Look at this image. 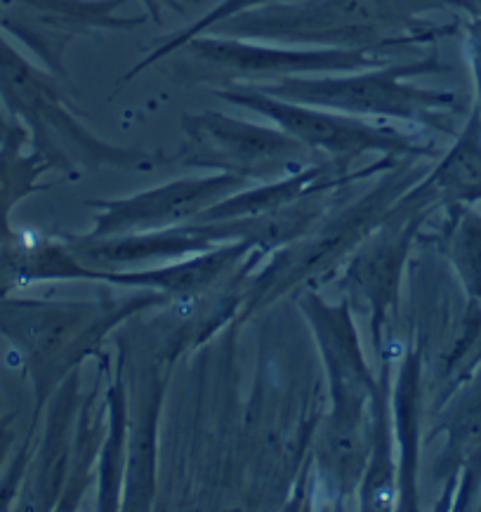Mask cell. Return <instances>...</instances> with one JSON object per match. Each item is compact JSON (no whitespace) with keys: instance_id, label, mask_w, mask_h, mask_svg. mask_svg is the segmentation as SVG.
<instances>
[{"instance_id":"cell-1","label":"cell","mask_w":481,"mask_h":512,"mask_svg":"<svg viewBox=\"0 0 481 512\" xmlns=\"http://www.w3.org/2000/svg\"><path fill=\"white\" fill-rule=\"evenodd\" d=\"M434 10H456L470 17L477 0H281L224 19L203 36L291 48L394 52L434 45L456 34V22H425L423 15Z\"/></svg>"},{"instance_id":"cell-2","label":"cell","mask_w":481,"mask_h":512,"mask_svg":"<svg viewBox=\"0 0 481 512\" xmlns=\"http://www.w3.org/2000/svg\"><path fill=\"white\" fill-rule=\"evenodd\" d=\"M158 305H168V298L156 291H137L123 300L100 295L97 300L64 303L17 295L0 298V336L15 350L34 387L36 406L29 430L36 432L43 409L57 387L100 350L116 326Z\"/></svg>"},{"instance_id":"cell-3","label":"cell","mask_w":481,"mask_h":512,"mask_svg":"<svg viewBox=\"0 0 481 512\" xmlns=\"http://www.w3.org/2000/svg\"><path fill=\"white\" fill-rule=\"evenodd\" d=\"M0 104L10 121L26 128L31 149L62 175H78L81 170L97 168L149 173L166 161L156 152L118 147L100 140L69 107L59 78L24 57L3 31H0Z\"/></svg>"},{"instance_id":"cell-4","label":"cell","mask_w":481,"mask_h":512,"mask_svg":"<svg viewBox=\"0 0 481 512\" xmlns=\"http://www.w3.org/2000/svg\"><path fill=\"white\" fill-rule=\"evenodd\" d=\"M448 71L437 52L413 62L380 64V67L349 71V74L295 76L265 85H243L262 95L309 107L333 109L342 114L371 118V121H399L430 133L456 135V118L463 102L451 90L423 88L413 81ZM241 88V85H239Z\"/></svg>"},{"instance_id":"cell-5","label":"cell","mask_w":481,"mask_h":512,"mask_svg":"<svg viewBox=\"0 0 481 512\" xmlns=\"http://www.w3.org/2000/svg\"><path fill=\"white\" fill-rule=\"evenodd\" d=\"M302 310L319 340L331 380L333 418L324 437V465L335 487L349 491L364 479L368 468L373 428L366 413L380 387L361 352L347 305H328L319 295L305 293Z\"/></svg>"},{"instance_id":"cell-6","label":"cell","mask_w":481,"mask_h":512,"mask_svg":"<svg viewBox=\"0 0 481 512\" xmlns=\"http://www.w3.org/2000/svg\"><path fill=\"white\" fill-rule=\"evenodd\" d=\"M418 163L420 161H401L397 168L387 170L378 187L354 203L352 208L331 215V220L321 222L305 239L276 251L269 265L262 269V274L243 288L246 293H241V319H248L250 314L281 298L283 293L293 291L295 286L314 284V281L331 274L333 269H338L340 260L364 244L366 236L385 220L394 203L415 182L423 180L427 170L415 168Z\"/></svg>"},{"instance_id":"cell-7","label":"cell","mask_w":481,"mask_h":512,"mask_svg":"<svg viewBox=\"0 0 481 512\" xmlns=\"http://www.w3.org/2000/svg\"><path fill=\"white\" fill-rule=\"evenodd\" d=\"M387 50L291 48V45L243 41V38L196 36L175 50V71L184 81L215 88L265 85L295 76L349 74L392 62Z\"/></svg>"},{"instance_id":"cell-8","label":"cell","mask_w":481,"mask_h":512,"mask_svg":"<svg viewBox=\"0 0 481 512\" xmlns=\"http://www.w3.org/2000/svg\"><path fill=\"white\" fill-rule=\"evenodd\" d=\"M213 95L232 107L267 118L269 123L286 130L288 135H293L324 159L357 163L366 154L413 161H430L441 156L434 142L404 133L387 121H371V118L342 114V111L286 102L279 97L262 95L253 88H243V85L241 88H215Z\"/></svg>"},{"instance_id":"cell-9","label":"cell","mask_w":481,"mask_h":512,"mask_svg":"<svg viewBox=\"0 0 481 512\" xmlns=\"http://www.w3.org/2000/svg\"><path fill=\"white\" fill-rule=\"evenodd\" d=\"M182 133L184 144L177 154L182 166L236 175L250 185L281 180L326 161L274 123L262 126L222 111L184 116Z\"/></svg>"},{"instance_id":"cell-10","label":"cell","mask_w":481,"mask_h":512,"mask_svg":"<svg viewBox=\"0 0 481 512\" xmlns=\"http://www.w3.org/2000/svg\"><path fill=\"white\" fill-rule=\"evenodd\" d=\"M123 0H0V31L15 38L38 64L67 81V50L100 31H130L147 24V12L118 15Z\"/></svg>"},{"instance_id":"cell-11","label":"cell","mask_w":481,"mask_h":512,"mask_svg":"<svg viewBox=\"0 0 481 512\" xmlns=\"http://www.w3.org/2000/svg\"><path fill=\"white\" fill-rule=\"evenodd\" d=\"M250 187L248 180L227 173L201 177H182L166 185L147 189L128 199L90 201L88 208L97 210L95 225L85 232L90 239L116 234H140L173 229L196 222L201 213L213 208L227 196Z\"/></svg>"},{"instance_id":"cell-12","label":"cell","mask_w":481,"mask_h":512,"mask_svg":"<svg viewBox=\"0 0 481 512\" xmlns=\"http://www.w3.org/2000/svg\"><path fill=\"white\" fill-rule=\"evenodd\" d=\"M64 239L69 241L76 258L97 272L140 269L142 265H154V262L166 265V262L184 260L189 255L206 253L217 246L199 222L158 229V232L102 236V239H90L85 234H64Z\"/></svg>"},{"instance_id":"cell-13","label":"cell","mask_w":481,"mask_h":512,"mask_svg":"<svg viewBox=\"0 0 481 512\" xmlns=\"http://www.w3.org/2000/svg\"><path fill=\"white\" fill-rule=\"evenodd\" d=\"M76 395H78V371L57 387L50 397V411L41 444L31 451L29 468H26L22 491L24 510H52L62 498L67 484L71 446H74L76 428Z\"/></svg>"},{"instance_id":"cell-14","label":"cell","mask_w":481,"mask_h":512,"mask_svg":"<svg viewBox=\"0 0 481 512\" xmlns=\"http://www.w3.org/2000/svg\"><path fill=\"white\" fill-rule=\"evenodd\" d=\"M48 281L92 284V269L76 258L64 234L17 232L0 246V298Z\"/></svg>"},{"instance_id":"cell-15","label":"cell","mask_w":481,"mask_h":512,"mask_svg":"<svg viewBox=\"0 0 481 512\" xmlns=\"http://www.w3.org/2000/svg\"><path fill=\"white\" fill-rule=\"evenodd\" d=\"M166 383L158 378L156 366L135 383L133 416H130L128 463L123 477V508L144 510L151 505L156 484V423ZM130 413V411H128Z\"/></svg>"},{"instance_id":"cell-16","label":"cell","mask_w":481,"mask_h":512,"mask_svg":"<svg viewBox=\"0 0 481 512\" xmlns=\"http://www.w3.org/2000/svg\"><path fill=\"white\" fill-rule=\"evenodd\" d=\"M423 182L437 203L470 206L481 201V114L474 107L465 126L456 133L451 149L427 170Z\"/></svg>"},{"instance_id":"cell-17","label":"cell","mask_w":481,"mask_h":512,"mask_svg":"<svg viewBox=\"0 0 481 512\" xmlns=\"http://www.w3.org/2000/svg\"><path fill=\"white\" fill-rule=\"evenodd\" d=\"M45 173H52L50 163L31 149L26 128L12 121L0 140V246L17 234L12 210L29 196L50 189L43 182Z\"/></svg>"},{"instance_id":"cell-18","label":"cell","mask_w":481,"mask_h":512,"mask_svg":"<svg viewBox=\"0 0 481 512\" xmlns=\"http://www.w3.org/2000/svg\"><path fill=\"white\" fill-rule=\"evenodd\" d=\"M107 413V437L100 451V510H121L130 435L128 390L121 376L107 390Z\"/></svg>"},{"instance_id":"cell-19","label":"cell","mask_w":481,"mask_h":512,"mask_svg":"<svg viewBox=\"0 0 481 512\" xmlns=\"http://www.w3.org/2000/svg\"><path fill=\"white\" fill-rule=\"evenodd\" d=\"M420 352L415 350L401 366L397 387V428L401 442V477L399 508L415 510V470H418V437H420Z\"/></svg>"},{"instance_id":"cell-20","label":"cell","mask_w":481,"mask_h":512,"mask_svg":"<svg viewBox=\"0 0 481 512\" xmlns=\"http://www.w3.org/2000/svg\"><path fill=\"white\" fill-rule=\"evenodd\" d=\"M439 430L448 437L444 454L446 468L451 465L456 470L460 463L470 461L481 451V366H477L472 380L463 387L451 409H446Z\"/></svg>"},{"instance_id":"cell-21","label":"cell","mask_w":481,"mask_h":512,"mask_svg":"<svg viewBox=\"0 0 481 512\" xmlns=\"http://www.w3.org/2000/svg\"><path fill=\"white\" fill-rule=\"evenodd\" d=\"M448 229V255L467 295L481 303V215L467 206H453Z\"/></svg>"},{"instance_id":"cell-22","label":"cell","mask_w":481,"mask_h":512,"mask_svg":"<svg viewBox=\"0 0 481 512\" xmlns=\"http://www.w3.org/2000/svg\"><path fill=\"white\" fill-rule=\"evenodd\" d=\"M465 50L472 67L474 90H477V104L474 107L481 114V0H477V10L465 22Z\"/></svg>"},{"instance_id":"cell-23","label":"cell","mask_w":481,"mask_h":512,"mask_svg":"<svg viewBox=\"0 0 481 512\" xmlns=\"http://www.w3.org/2000/svg\"><path fill=\"white\" fill-rule=\"evenodd\" d=\"M140 3L144 5V12H147L151 22L161 24L166 12L184 15V12H189L191 8H196V5H201V0H140Z\"/></svg>"},{"instance_id":"cell-24","label":"cell","mask_w":481,"mask_h":512,"mask_svg":"<svg viewBox=\"0 0 481 512\" xmlns=\"http://www.w3.org/2000/svg\"><path fill=\"white\" fill-rule=\"evenodd\" d=\"M10 116L5 114V109H3V104H0V140H3V135H5V130L10 128Z\"/></svg>"},{"instance_id":"cell-25","label":"cell","mask_w":481,"mask_h":512,"mask_svg":"<svg viewBox=\"0 0 481 512\" xmlns=\"http://www.w3.org/2000/svg\"><path fill=\"white\" fill-rule=\"evenodd\" d=\"M269 3H281V0H267V5H269Z\"/></svg>"}]
</instances>
